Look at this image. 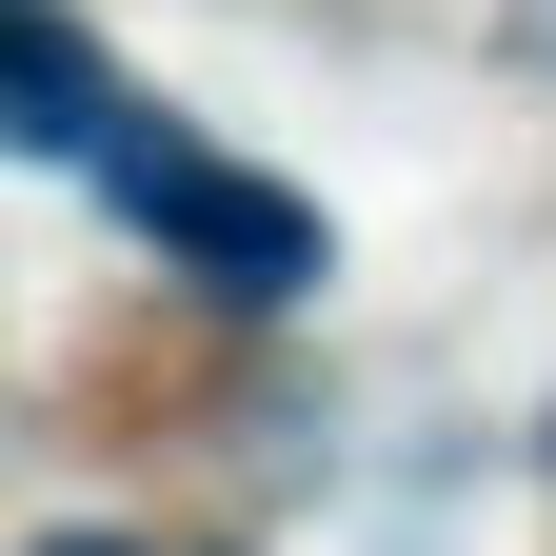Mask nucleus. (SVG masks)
Returning a JSON list of instances; mask_svg holds the SVG:
<instances>
[{
	"mask_svg": "<svg viewBox=\"0 0 556 556\" xmlns=\"http://www.w3.org/2000/svg\"><path fill=\"white\" fill-rule=\"evenodd\" d=\"M21 139H40V160H80L179 278H219V299H318V199H278V179L219 160L199 119L119 100L100 60H80V21H40V0H21Z\"/></svg>",
	"mask_w": 556,
	"mask_h": 556,
	"instance_id": "obj_1",
	"label": "nucleus"
},
{
	"mask_svg": "<svg viewBox=\"0 0 556 556\" xmlns=\"http://www.w3.org/2000/svg\"><path fill=\"white\" fill-rule=\"evenodd\" d=\"M40 556H100V536H40Z\"/></svg>",
	"mask_w": 556,
	"mask_h": 556,
	"instance_id": "obj_2",
	"label": "nucleus"
}]
</instances>
